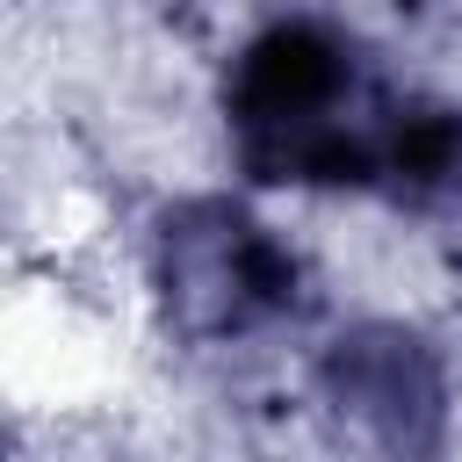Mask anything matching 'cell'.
Returning a JSON list of instances; mask_svg holds the SVG:
<instances>
[{
  "mask_svg": "<svg viewBox=\"0 0 462 462\" xmlns=\"http://www.w3.org/2000/svg\"><path fill=\"white\" fill-rule=\"evenodd\" d=\"M224 116L238 166L267 188H375L411 202L462 188V116L404 94L325 22L253 36L231 65Z\"/></svg>",
  "mask_w": 462,
  "mask_h": 462,
  "instance_id": "6da1fadb",
  "label": "cell"
},
{
  "mask_svg": "<svg viewBox=\"0 0 462 462\" xmlns=\"http://www.w3.org/2000/svg\"><path fill=\"white\" fill-rule=\"evenodd\" d=\"M318 397L383 462H433L448 440V375L404 325H354L318 361Z\"/></svg>",
  "mask_w": 462,
  "mask_h": 462,
  "instance_id": "3957f363",
  "label": "cell"
},
{
  "mask_svg": "<svg viewBox=\"0 0 462 462\" xmlns=\"http://www.w3.org/2000/svg\"><path fill=\"white\" fill-rule=\"evenodd\" d=\"M159 303L188 339H245L303 303V267L289 245L267 238L238 202H180L159 217L152 238Z\"/></svg>",
  "mask_w": 462,
  "mask_h": 462,
  "instance_id": "7a4b0ae2",
  "label": "cell"
}]
</instances>
